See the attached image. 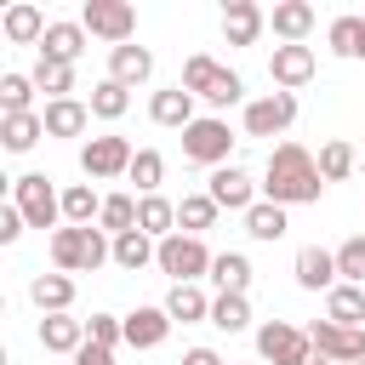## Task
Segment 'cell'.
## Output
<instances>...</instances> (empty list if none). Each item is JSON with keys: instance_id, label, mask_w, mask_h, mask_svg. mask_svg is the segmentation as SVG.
I'll use <instances>...</instances> for the list:
<instances>
[{"instance_id": "cell-33", "label": "cell", "mask_w": 365, "mask_h": 365, "mask_svg": "<svg viewBox=\"0 0 365 365\" xmlns=\"http://www.w3.org/2000/svg\"><path fill=\"white\" fill-rule=\"evenodd\" d=\"M97 228L114 234V240L131 234V228H137V200H131V194H103V217H97Z\"/></svg>"}, {"instance_id": "cell-18", "label": "cell", "mask_w": 365, "mask_h": 365, "mask_svg": "<svg viewBox=\"0 0 365 365\" xmlns=\"http://www.w3.org/2000/svg\"><path fill=\"white\" fill-rule=\"evenodd\" d=\"M40 120H46V137H80V131L91 125V103H80V97H57V103L40 108Z\"/></svg>"}, {"instance_id": "cell-14", "label": "cell", "mask_w": 365, "mask_h": 365, "mask_svg": "<svg viewBox=\"0 0 365 365\" xmlns=\"http://www.w3.org/2000/svg\"><path fill=\"white\" fill-rule=\"evenodd\" d=\"M205 194H211V200H217L222 211H251V205H257V182H251V177H245L240 165H217V171H211V188H205Z\"/></svg>"}, {"instance_id": "cell-30", "label": "cell", "mask_w": 365, "mask_h": 365, "mask_svg": "<svg viewBox=\"0 0 365 365\" xmlns=\"http://www.w3.org/2000/svg\"><path fill=\"white\" fill-rule=\"evenodd\" d=\"M285 228H291V222H285V205H274V200H257V205L245 211V234H251V240H268V245H274V240H285Z\"/></svg>"}, {"instance_id": "cell-20", "label": "cell", "mask_w": 365, "mask_h": 365, "mask_svg": "<svg viewBox=\"0 0 365 365\" xmlns=\"http://www.w3.org/2000/svg\"><path fill=\"white\" fill-rule=\"evenodd\" d=\"M148 74H154V51H148V46H114V51H108V80H120L125 91L143 86Z\"/></svg>"}, {"instance_id": "cell-40", "label": "cell", "mask_w": 365, "mask_h": 365, "mask_svg": "<svg viewBox=\"0 0 365 365\" xmlns=\"http://www.w3.org/2000/svg\"><path fill=\"white\" fill-rule=\"evenodd\" d=\"M125 108H131V91H125L120 80H103V86L91 91V114H97V120H120Z\"/></svg>"}, {"instance_id": "cell-11", "label": "cell", "mask_w": 365, "mask_h": 365, "mask_svg": "<svg viewBox=\"0 0 365 365\" xmlns=\"http://www.w3.org/2000/svg\"><path fill=\"white\" fill-rule=\"evenodd\" d=\"M297 120V91H268L257 103H245V137H279Z\"/></svg>"}, {"instance_id": "cell-5", "label": "cell", "mask_w": 365, "mask_h": 365, "mask_svg": "<svg viewBox=\"0 0 365 365\" xmlns=\"http://www.w3.org/2000/svg\"><path fill=\"white\" fill-rule=\"evenodd\" d=\"M11 205L23 211L29 228H57V222H63V194L51 188L46 171H23V177L11 182Z\"/></svg>"}, {"instance_id": "cell-7", "label": "cell", "mask_w": 365, "mask_h": 365, "mask_svg": "<svg viewBox=\"0 0 365 365\" xmlns=\"http://www.w3.org/2000/svg\"><path fill=\"white\" fill-rule=\"evenodd\" d=\"M308 342H314V354L331 359V365H359V359H365V325L314 319V325H308Z\"/></svg>"}, {"instance_id": "cell-34", "label": "cell", "mask_w": 365, "mask_h": 365, "mask_svg": "<svg viewBox=\"0 0 365 365\" xmlns=\"http://www.w3.org/2000/svg\"><path fill=\"white\" fill-rule=\"evenodd\" d=\"M217 211H222V205H217L211 194H182V200H177V222H182V234H205V228L217 222Z\"/></svg>"}, {"instance_id": "cell-32", "label": "cell", "mask_w": 365, "mask_h": 365, "mask_svg": "<svg viewBox=\"0 0 365 365\" xmlns=\"http://www.w3.org/2000/svg\"><path fill=\"white\" fill-rule=\"evenodd\" d=\"M325 319H336V325H365V285H336L331 297H325Z\"/></svg>"}, {"instance_id": "cell-28", "label": "cell", "mask_w": 365, "mask_h": 365, "mask_svg": "<svg viewBox=\"0 0 365 365\" xmlns=\"http://www.w3.org/2000/svg\"><path fill=\"white\" fill-rule=\"evenodd\" d=\"M40 137H46V120L40 114H0V143L11 154H29Z\"/></svg>"}, {"instance_id": "cell-1", "label": "cell", "mask_w": 365, "mask_h": 365, "mask_svg": "<svg viewBox=\"0 0 365 365\" xmlns=\"http://www.w3.org/2000/svg\"><path fill=\"white\" fill-rule=\"evenodd\" d=\"M319 188H325L319 160H314L302 143H279V148L268 154V182H262V194H268L274 205H308V200H319Z\"/></svg>"}, {"instance_id": "cell-48", "label": "cell", "mask_w": 365, "mask_h": 365, "mask_svg": "<svg viewBox=\"0 0 365 365\" xmlns=\"http://www.w3.org/2000/svg\"><path fill=\"white\" fill-rule=\"evenodd\" d=\"M359 365H365V359H359Z\"/></svg>"}, {"instance_id": "cell-37", "label": "cell", "mask_w": 365, "mask_h": 365, "mask_svg": "<svg viewBox=\"0 0 365 365\" xmlns=\"http://www.w3.org/2000/svg\"><path fill=\"white\" fill-rule=\"evenodd\" d=\"M34 74H0V114H34Z\"/></svg>"}, {"instance_id": "cell-43", "label": "cell", "mask_w": 365, "mask_h": 365, "mask_svg": "<svg viewBox=\"0 0 365 365\" xmlns=\"http://www.w3.org/2000/svg\"><path fill=\"white\" fill-rule=\"evenodd\" d=\"M86 336H91L97 348L114 354V342H125V319H114V314H91V319H86Z\"/></svg>"}, {"instance_id": "cell-13", "label": "cell", "mask_w": 365, "mask_h": 365, "mask_svg": "<svg viewBox=\"0 0 365 365\" xmlns=\"http://www.w3.org/2000/svg\"><path fill=\"white\" fill-rule=\"evenodd\" d=\"M268 80H274L279 91L308 86V80H314V46H274V57H268Z\"/></svg>"}, {"instance_id": "cell-39", "label": "cell", "mask_w": 365, "mask_h": 365, "mask_svg": "<svg viewBox=\"0 0 365 365\" xmlns=\"http://www.w3.org/2000/svg\"><path fill=\"white\" fill-rule=\"evenodd\" d=\"M331 51L336 57H365V17H336L331 23Z\"/></svg>"}, {"instance_id": "cell-12", "label": "cell", "mask_w": 365, "mask_h": 365, "mask_svg": "<svg viewBox=\"0 0 365 365\" xmlns=\"http://www.w3.org/2000/svg\"><path fill=\"white\" fill-rule=\"evenodd\" d=\"M291 274H297V285H302V291H325V297L342 285V274H336V251H325V245H302Z\"/></svg>"}, {"instance_id": "cell-19", "label": "cell", "mask_w": 365, "mask_h": 365, "mask_svg": "<svg viewBox=\"0 0 365 365\" xmlns=\"http://www.w3.org/2000/svg\"><path fill=\"white\" fill-rule=\"evenodd\" d=\"M268 29H274L285 46H302L308 29H314V6H308V0H279V6L268 11Z\"/></svg>"}, {"instance_id": "cell-15", "label": "cell", "mask_w": 365, "mask_h": 365, "mask_svg": "<svg viewBox=\"0 0 365 365\" xmlns=\"http://www.w3.org/2000/svg\"><path fill=\"white\" fill-rule=\"evenodd\" d=\"M262 29H268V11H262L257 0H228V11H222V34H228V46H257Z\"/></svg>"}, {"instance_id": "cell-31", "label": "cell", "mask_w": 365, "mask_h": 365, "mask_svg": "<svg viewBox=\"0 0 365 365\" xmlns=\"http://www.w3.org/2000/svg\"><path fill=\"white\" fill-rule=\"evenodd\" d=\"M154 257H160V240H148L143 228H131V234H120V240H114V262H120L125 274H137V268H148Z\"/></svg>"}, {"instance_id": "cell-45", "label": "cell", "mask_w": 365, "mask_h": 365, "mask_svg": "<svg viewBox=\"0 0 365 365\" xmlns=\"http://www.w3.org/2000/svg\"><path fill=\"white\" fill-rule=\"evenodd\" d=\"M74 365H114V354H108V348H97V342H86V348L74 354Z\"/></svg>"}, {"instance_id": "cell-23", "label": "cell", "mask_w": 365, "mask_h": 365, "mask_svg": "<svg viewBox=\"0 0 365 365\" xmlns=\"http://www.w3.org/2000/svg\"><path fill=\"white\" fill-rule=\"evenodd\" d=\"M211 285H217V297H245L251 291V257L245 251H222L211 262Z\"/></svg>"}, {"instance_id": "cell-2", "label": "cell", "mask_w": 365, "mask_h": 365, "mask_svg": "<svg viewBox=\"0 0 365 365\" xmlns=\"http://www.w3.org/2000/svg\"><path fill=\"white\" fill-rule=\"evenodd\" d=\"M51 262H57V274H91V268L114 262V240H103V228H74V222H63V228L51 234Z\"/></svg>"}, {"instance_id": "cell-26", "label": "cell", "mask_w": 365, "mask_h": 365, "mask_svg": "<svg viewBox=\"0 0 365 365\" xmlns=\"http://www.w3.org/2000/svg\"><path fill=\"white\" fill-rule=\"evenodd\" d=\"M160 308L171 314V325H177V319H182V325H194V319H211V297H205L200 285H171Z\"/></svg>"}, {"instance_id": "cell-29", "label": "cell", "mask_w": 365, "mask_h": 365, "mask_svg": "<svg viewBox=\"0 0 365 365\" xmlns=\"http://www.w3.org/2000/svg\"><path fill=\"white\" fill-rule=\"evenodd\" d=\"M97 217H103V200L91 194V182H68V188H63V222L91 228Z\"/></svg>"}, {"instance_id": "cell-35", "label": "cell", "mask_w": 365, "mask_h": 365, "mask_svg": "<svg viewBox=\"0 0 365 365\" xmlns=\"http://www.w3.org/2000/svg\"><path fill=\"white\" fill-rule=\"evenodd\" d=\"M131 182H137V194H160V182H165V154H160V148H137Z\"/></svg>"}, {"instance_id": "cell-41", "label": "cell", "mask_w": 365, "mask_h": 365, "mask_svg": "<svg viewBox=\"0 0 365 365\" xmlns=\"http://www.w3.org/2000/svg\"><path fill=\"white\" fill-rule=\"evenodd\" d=\"M354 160H359V154H354V143H342V137H336V143H325V148H319V177H325V182H342V177L354 171Z\"/></svg>"}, {"instance_id": "cell-42", "label": "cell", "mask_w": 365, "mask_h": 365, "mask_svg": "<svg viewBox=\"0 0 365 365\" xmlns=\"http://www.w3.org/2000/svg\"><path fill=\"white\" fill-rule=\"evenodd\" d=\"M336 274L348 285H365V234H354V240L336 245Z\"/></svg>"}, {"instance_id": "cell-22", "label": "cell", "mask_w": 365, "mask_h": 365, "mask_svg": "<svg viewBox=\"0 0 365 365\" xmlns=\"http://www.w3.org/2000/svg\"><path fill=\"white\" fill-rule=\"evenodd\" d=\"M0 29H6V40H11V46H34V40H46V29H51V23L40 17V6L17 0V6H6Z\"/></svg>"}, {"instance_id": "cell-21", "label": "cell", "mask_w": 365, "mask_h": 365, "mask_svg": "<svg viewBox=\"0 0 365 365\" xmlns=\"http://www.w3.org/2000/svg\"><path fill=\"white\" fill-rule=\"evenodd\" d=\"M171 336V314L165 308H131L125 314V342L131 348H160Z\"/></svg>"}, {"instance_id": "cell-17", "label": "cell", "mask_w": 365, "mask_h": 365, "mask_svg": "<svg viewBox=\"0 0 365 365\" xmlns=\"http://www.w3.org/2000/svg\"><path fill=\"white\" fill-rule=\"evenodd\" d=\"M148 114H154V125L188 131V125H194V91H182V80H177V86H165V91L148 97Z\"/></svg>"}, {"instance_id": "cell-8", "label": "cell", "mask_w": 365, "mask_h": 365, "mask_svg": "<svg viewBox=\"0 0 365 365\" xmlns=\"http://www.w3.org/2000/svg\"><path fill=\"white\" fill-rule=\"evenodd\" d=\"M257 354H262V365H308V359H314V342H308V331H297L291 319H268V325L257 331Z\"/></svg>"}, {"instance_id": "cell-4", "label": "cell", "mask_w": 365, "mask_h": 365, "mask_svg": "<svg viewBox=\"0 0 365 365\" xmlns=\"http://www.w3.org/2000/svg\"><path fill=\"white\" fill-rule=\"evenodd\" d=\"M182 91H194V97H205L211 108H228V103H240V74L234 68H222L217 57H205V51H194L188 63H182Z\"/></svg>"}, {"instance_id": "cell-36", "label": "cell", "mask_w": 365, "mask_h": 365, "mask_svg": "<svg viewBox=\"0 0 365 365\" xmlns=\"http://www.w3.org/2000/svg\"><path fill=\"white\" fill-rule=\"evenodd\" d=\"M34 86L51 91V103L68 97V91H74V63H51V57H40V63H34Z\"/></svg>"}, {"instance_id": "cell-27", "label": "cell", "mask_w": 365, "mask_h": 365, "mask_svg": "<svg viewBox=\"0 0 365 365\" xmlns=\"http://www.w3.org/2000/svg\"><path fill=\"white\" fill-rule=\"evenodd\" d=\"M80 51H86V29L80 23H51L46 40H40V57H51V63H74Z\"/></svg>"}, {"instance_id": "cell-6", "label": "cell", "mask_w": 365, "mask_h": 365, "mask_svg": "<svg viewBox=\"0 0 365 365\" xmlns=\"http://www.w3.org/2000/svg\"><path fill=\"white\" fill-rule=\"evenodd\" d=\"M80 29L97 34V40H108V51H114V46H131L137 11H131L125 0H86V6H80Z\"/></svg>"}, {"instance_id": "cell-38", "label": "cell", "mask_w": 365, "mask_h": 365, "mask_svg": "<svg viewBox=\"0 0 365 365\" xmlns=\"http://www.w3.org/2000/svg\"><path fill=\"white\" fill-rule=\"evenodd\" d=\"M211 325L228 331V336L245 331V325H251V302H245V297H211Z\"/></svg>"}, {"instance_id": "cell-44", "label": "cell", "mask_w": 365, "mask_h": 365, "mask_svg": "<svg viewBox=\"0 0 365 365\" xmlns=\"http://www.w3.org/2000/svg\"><path fill=\"white\" fill-rule=\"evenodd\" d=\"M23 228H29V222H23V211H17V205H0V245H11Z\"/></svg>"}, {"instance_id": "cell-10", "label": "cell", "mask_w": 365, "mask_h": 365, "mask_svg": "<svg viewBox=\"0 0 365 365\" xmlns=\"http://www.w3.org/2000/svg\"><path fill=\"white\" fill-rule=\"evenodd\" d=\"M131 160H137V148H131L125 137H91V143L80 148V171L97 177V182H108V177H131Z\"/></svg>"}, {"instance_id": "cell-47", "label": "cell", "mask_w": 365, "mask_h": 365, "mask_svg": "<svg viewBox=\"0 0 365 365\" xmlns=\"http://www.w3.org/2000/svg\"><path fill=\"white\" fill-rule=\"evenodd\" d=\"M308 365H331V359H319V354H314V359H308Z\"/></svg>"}, {"instance_id": "cell-46", "label": "cell", "mask_w": 365, "mask_h": 365, "mask_svg": "<svg viewBox=\"0 0 365 365\" xmlns=\"http://www.w3.org/2000/svg\"><path fill=\"white\" fill-rule=\"evenodd\" d=\"M182 365H222V354H217V348H188Z\"/></svg>"}, {"instance_id": "cell-24", "label": "cell", "mask_w": 365, "mask_h": 365, "mask_svg": "<svg viewBox=\"0 0 365 365\" xmlns=\"http://www.w3.org/2000/svg\"><path fill=\"white\" fill-rule=\"evenodd\" d=\"M29 297H34L40 314H68L74 308V279L68 274H34L29 279Z\"/></svg>"}, {"instance_id": "cell-16", "label": "cell", "mask_w": 365, "mask_h": 365, "mask_svg": "<svg viewBox=\"0 0 365 365\" xmlns=\"http://www.w3.org/2000/svg\"><path fill=\"white\" fill-rule=\"evenodd\" d=\"M91 336H86V319H74V314H46L40 319V348L46 354H80Z\"/></svg>"}, {"instance_id": "cell-25", "label": "cell", "mask_w": 365, "mask_h": 365, "mask_svg": "<svg viewBox=\"0 0 365 365\" xmlns=\"http://www.w3.org/2000/svg\"><path fill=\"white\" fill-rule=\"evenodd\" d=\"M137 228H143L148 240L177 234V205H171L165 194H143V200H137Z\"/></svg>"}, {"instance_id": "cell-9", "label": "cell", "mask_w": 365, "mask_h": 365, "mask_svg": "<svg viewBox=\"0 0 365 365\" xmlns=\"http://www.w3.org/2000/svg\"><path fill=\"white\" fill-rule=\"evenodd\" d=\"M228 148H234V137H228V120H217V114H205L182 131V160H194V165L217 171V165H228Z\"/></svg>"}, {"instance_id": "cell-3", "label": "cell", "mask_w": 365, "mask_h": 365, "mask_svg": "<svg viewBox=\"0 0 365 365\" xmlns=\"http://www.w3.org/2000/svg\"><path fill=\"white\" fill-rule=\"evenodd\" d=\"M154 262H160V274H171V285H200V279H211V262H217V257L205 251L200 234H182V228H177V234L160 240V257H154Z\"/></svg>"}]
</instances>
